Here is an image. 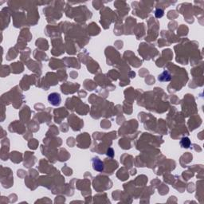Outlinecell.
<instances>
[{
    "label": "cell",
    "mask_w": 204,
    "mask_h": 204,
    "mask_svg": "<svg viewBox=\"0 0 204 204\" xmlns=\"http://www.w3.org/2000/svg\"><path fill=\"white\" fill-rule=\"evenodd\" d=\"M48 101L53 106H58L61 102V97L59 93H52L48 96Z\"/></svg>",
    "instance_id": "6da1fadb"
},
{
    "label": "cell",
    "mask_w": 204,
    "mask_h": 204,
    "mask_svg": "<svg viewBox=\"0 0 204 204\" xmlns=\"http://www.w3.org/2000/svg\"><path fill=\"white\" fill-rule=\"evenodd\" d=\"M92 165H93V168L97 171L101 172L104 170V163L102 162L98 157H93L92 159Z\"/></svg>",
    "instance_id": "7a4b0ae2"
},
{
    "label": "cell",
    "mask_w": 204,
    "mask_h": 204,
    "mask_svg": "<svg viewBox=\"0 0 204 204\" xmlns=\"http://www.w3.org/2000/svg\"><path fill=\"white\" fill-rule=\"evenodd\" d=\"M171 79V74L167 71H163V72L158 77V80L159 81H169Z\"/></svg>",
    "instance_id": "3957f363"
},
{
    "label": "cell",
    "mask_w": 204,
    "mask_h": 204,
    "mask_svg": "<svg viewBox=\"0 0 204 204\" xmlns=\"http://www.w3.org/2000/svg\"><path fill=\"white\" fill-rule=\"evenodd\" d=\"M191 140L188 137H183L180 140V146L184 148H188L191 146Z\"/></svg>",
    "instance_id": "277c9868"
},
{
    "label": "cell",
    "mask_w": 204,
    "mask_h": 204,
    "mask_svg": "<svg viewBox=\"0 0 204 204\" xmlns=\"http://www.w3.org/2000/svg\"><path fill=\"white\" fill-rule=\"evenodd\" d=\"M163 13H164V12H163L162 9H156L155 11V17H156L157 19H159V18H161V17L163 16Z\"/></svg>",
    "instance_id": "5b68a950"
},
{
    "label": "cell",
    "mask_w": 204,
    "mask_h": 204,
    "mask_svg": "<svg viewBox=\"0 0 204 204\" xmlns=\"http://www.w3.org/2000/svg\"><path fill=\"white\" fill-rule=\"evenodd\" d=\"M113 153H114L113 150L112 148H109V149H108V151H107V155H110L111 157H113L114 155Z\"/></svg>",
    "instance_id": "8992f818"
}]
</instances>
